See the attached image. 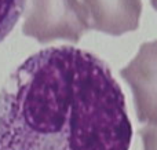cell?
<instances>
[{"mask_svg":"<svg viewBox=\"0 0 157 150\" xmlns=\"http://www.w3.org/2000/svg\"><path fill=\"white\" fill-rule=\"evenodd\" d=\"M90 30L78 0H30L22 26L24 35L41 44L55 40L78 43Z\"/></svg>","mask_w":157,"mask_h":150,"instance_id":"cell-2","label":"cell"},{"mask_svg":"<svg viewBox=\"0 0 157 150\" xmlns=\"http://www.w3.org/2000/svg\"><path fill=\"white\" fill-rule=\"evenodd\" d=\"M25 6L26 0H0V43L19 21Z\"/></svg>","mask_w":157,"mask_h":150,"instance_id":"cell-5","label":"cell"},{"mask_svg":"<svg viewBox=\"0 0 157 150\" xmlns=\"http://www.w3.org/2000/svg\"><path fill=\"white\" fill-rule=\"evenodd\" d=\"M120 76L132 91L138 120L144 124L157 123V40L141 44Z\"/></svg>","mask_w":157,"mask_h":150,"instance_id":"cell-3","label":"cell"},{"mask_svg":"<svg viewBox=\"0 0 157 150\" xmlns=\"http://www.w3.org/2000/svg\"><path fill=\"white\" fill-rule=\"evenodd\" d=\"M90 29L112 36L136 30L142 0H78Z\"/></svg>","mask_w":157,"mask_h":150,"instance_id":"cell-4","label":"cell"},{"mask_svg":"<svg viewBox=\"0 0 157 150\" xmlns=\"http://www.w3.org/2000/svg\"><path fill=\"white\" fill-rule=\"evenodd\" d=\"M131 139L121 87L88 51L40 50L0 90V150H130Z\"/></svg>","mask_w":157,"mask_h":150,"instance_id":"cell-1","label":"cell"},{"mask_svg":"<svg viewBox=\"0 0 157 150\" xmlns=\"http://www.w3.org/2000/svg\"><path fill=\"white\" fill-rule=\"evenodd\" d=\"M138 132L142 138L144 150H157V123L145 124Z\"/></svg>","mask_w":157,"mask_h":150,"instance_id":"cell-6","label":"cell"},{"mask_svg":"<svg viewBox=\"0 0 157 150\" xmlns=\"http://www.w3.org/2000/svg\"><path fill=\"white\" fill-rule=\"evenodd\" d=\"M150 4H152V7L157 10V0H150Z\"/></svg>","mask_w":157,"mask_h":150,"instance_id":"cell-7","label":"cell"}]
</instances>
